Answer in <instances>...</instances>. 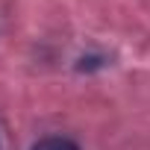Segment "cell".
Wrapping results in <instances>:
<instances>
[{
  "label": "cell",
  "instance_id": "6da1fadb",
  "mask_svg": "<svg viewBox=\"0 0 150 150\" xmlns=\"http://www.w3.org/2000/svg\"><path fill=\"white\" fill-rule=\"evenodd\" d=\"M33 150H80V144L71 141V138H65V135H47V138L35 141Z\"/></svg>",
  "mask_w": 150,
  "mask_h": 150
}]
</instances>
